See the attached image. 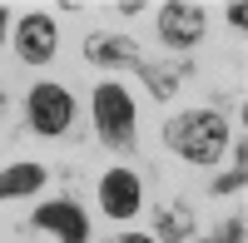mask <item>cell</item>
Returning <instances> with one entry per match:
<instances>
[{
    "label": "cell",
    "mask_w": 248,
    "mask_h": 243,
    "mask_svg": "<svg viewBox=\"0 0 248 243\" xmlns=\"http://www.w3.org/2000/svg\"><path fill=\"white\" fill-rule=\"evenodd\" d=\"M229 25H233V30H248V5H243V0L229 5Z\"/></svg>",
    "instance_id": "5bb4252c"
},
{
    "label": "cell",
    "mask_w": 248,
    "mask_h": 243,
    "mask_svg": "<svg viewBox=\"0 0 248 243\" xmlns=\"http://www.w3.org/2000/svg\"><path fill=\"white\" fill-rule=\"evenodd\" d=\"M164 144H169L179 159H189V164H218L223 144H229V124H223L218 109H184L174 114L169 124H164Z\"/></svg>",
    "instance_id": "6da1fadb"
},
{
    "label": "cell",
    "mask_w": 248,
    "mask_h": 243,
    "mask_svg": "<svg viewBox=\"0 0 248 243\" xmlns=\"http://www.w3.org/2000/svg\"><path fill=\"white\" fill-rule=\"evenodd\" d=\"M85 60L90 65H105V70H139V45L129 35H90L85 40Z\"/></svg>",
    "instance_id": "ba28073f"
},
{
    "label": "cell",
    "mask_w": 248,
    "mask_h": 243,
    "mask_svg": "<svg viewBox=\"0 0 248 243\" xmlns=\"http://www.w3.org/2000/svg\"><path fill=\"white\" fill-rule=\"evenodd\" d=\"M243 238H248V224H243V213H238V218H229L223 228H214L203 243H243Z\"/></svg>",
    "instance_id": "7c38bea8"
},
{
    "label": "cell",
    "mask_w": 248,
    "mask_h": 243,
    "mask_svg": "<svg viewBox=\"0 0 248 243\" xmlns=\"http://www.w3.org/2000/svg\"><path fill=\"white\" fill-rule=\"evenodd\" d=\"M139 75H144V85H149V94H154V99H169V94L179 90L174 79L184 75V65H179V70H159V65H139Z\"/></svg>",
    "instance_id": "8fae6325"
},
{
    "label": "cell",
    "mask_w": 248,
    "mask_h": 243,
    "mask_svg": "<svg viewBox=\"0 0 248 243\" xmlns=\"http://www.w3.org/2000/svg\"><path fill=\"white\" fill-rule=\"evenodd\" d=\"M99 209L109 218H134L139 213V179L129 169H109L99 179Z\"/></svg>",
    "instance_id": "52a82bcc"
},
{
    "label": "cell",
    "mask_w": 248,
    "mask_h": 243,
    "mask_svg": "<svg viewBox=\"0 0 248 243\" xmlns=\"http://www.w3.org/2000/svg\"><path fill=\"white\" fill-rule=\"evenodd\" d=\"M243 184H248V169H243V164H233L229 174H218V179H214V194H238Z\"/></svg>",
    "instance_id": "4fadbf2b"
},
{
    "label": "cell",
    "mask_w": 248,
    "mask_h": 243,
    "mask_svg": "<svg viewBox=\"0 0 248 243\" xmlns=\"http://www.w3.org/2000/svg\"><path fill=\"white\" fill-rule=\"evenodd\" d=\"M35 228L60 233L65 243H85V238H90V218L79 213V204H70V198H55V204H40V209H35Z\"/></svg>",
    "instance_id": "8992f818"
},
{
    "label": "cell",
    "mask_w": 248,
    "mask_h": 243,
    "mask_svg": "<svg viewBox=\"0 0 248 243\" xmlns=\"http://www.w3.org/2000/svg\"><path fill=\"white\" fill-rule=\"evenodd\" d=\"M94 129L109 149H134V99L124 85L94 90Z\"/></svg>",
    "instance_id": "7a4b0ae2"
},
{
    "label": "cell",
    "mask_w": 248,
    "mask_h": 243,
    "mask_svg": "<svg viewBox=\"0 0 248 243\" xmlns=\"http://www.w3.org/2000/svg\"><path fill=\"white\" fill-rule=\"evenodd\" d=\"M119 243H159V238H149V233H124Z\"/></svg>",
    "instance_id": "9a60e30c"
},
{
    "label": "cell",
    "mask_w": 248,
    "mask_h": 243,
    "mask_svg": "<svg viewBox=\"0 0 248 243\" xmlns=\"http://www.w3.org/2000/svg\"><path fill=\"white\" fill-rule=\"evenodd\" d=\"M199 35H203V5H194V0H174V5L159 10V40H164V45L189 50V45H199Z\"/></svg>",
    "instance_id": "277c9868"
},
{
    "label": "cell",
    "mask_w": 248,
    "mask_h": 243,
    "mask_svg": "<svg viewBox=\"0 0 248 243\" xmlns=\"http://www.w3.org/2000/svg\"><path fill=\"white\" fill-rule=\"evenodd\" d=\"M40 184H45V169H40V164H10V169H0V198L35 194Z\"/></svg>",
    "instance_id": "9c48e42d"
},
{
    "label": "cell",
    "mask_w": 248,
    "mask_h": 243,
    "mask_svg": "<svg viewBox=\"0 0 248 243\" xmlns=\"http://www.w3.org/2000/svg\"><path fill=\"white\" fill-rule=\"evenodd\" d=\"M25 109H30L35 134H50V139L75 124V99H70V90H60V85H35L30 99H25Z\"/></svg>",
    "instance_id": "3957f363"
},
{
    "label": "cell",
    "mask_w": 248,
    "mask_h": 243,
    "mask_svg": "<svg viewBox=\"0 0 248 243\" xmlns=\"http://www.w3.org/2000/svg\"><path fill=\"white\" fill-rule=\"evenodd\" d=\"M55 40H60V30H55L50 15H25L15 25V55L25 60V65H50L55 60Z\"/></svg>",
    "instance_id": "5b68a950"
},
{
    "label": "cell",
    "mask_w": 248,
    "mask_h": 243,
    "mask_svg": "<svg viewBox=\"0 0 248 243\" xmlns=\"http://www.w3.org/2000/svg\"><path fill=\"white\" fill-rule=\"evenodd\" d=\"M0 109H5V90H0Z\"/></svg>",
    "instance_id": "e0dca14e"
},
{
    "label": "cell",
    "mask_w": 248,
    "mask_h": 243,
    "mask_svg": "<svg viewBox=\"0 0 248 243\" xmlns=\"http://www.w3.org/2000/svg\"><path fill=\"white\" fill-rule=\"evenodd\" d=\"M0 35H5V5H0Z\"/></svg>",
    "instance_id": "2e32d148"
},
{
    "label": "cell",
    "mask_w": 248,
    "mask_h": 243,
    "mask_svg": "<svg viewBox=\"0 0 248 243\" xmlns=\"http://www.w3.org/2000/svg\"><path fill=\"white\" fill-rule=\"evenodd\" d=\"M194 233V209L189 204H169L159 213V243H184Z\"/></svg>",
    "instance_id": "30bf717a"
}]
</instances>
